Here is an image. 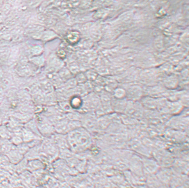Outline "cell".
I'll return each mask as SVG.
<instances>
[{"label":"cell","instance_id":"6da1fadb","mask_svg":"<svg viewBox=\"0 0 189 188\" xmlns=\"http://www.w3.org/2000/svg\"><path fill=\"white\" fill-rule=\"evenodd\" d=\"M55 131L60 134L69 132L68 128V121L66 119H62L57 122L55 128Z\"/></svg>","mask_w":189,"mask_h":188},{"label":"cell","instance_id":"7a4b0ae2","mask_svg":"<svg viewBox=\"0 0 189 188\" xmlns=\"http://www.w3.org/2000/svg\"><path fill=\"white\" fill-rule=\"evenodd\" d=\"M81 103H82V101L81 99L77 97H76L72 99L70 103V105L71 107L74 109H77L80 108Z\"/></svg>","mask_w":189,"mask_h":188},{"label":"cell","instance_id":"3957f363","mask_svg":"<svg viewBox=\"0 0 189 188\" xmlns=\"http://www.w3.org/2000/svg\"><path fill=\"white\" fill-rule=\"evenodd\" d=\"M9 158L5 155L0 156V167L5 168L9 164Z\"/></svg>","mask_w":189,"mask_h":188},{"label":"cell","instance_id":"277c9868","mask_svg":"<svg viewBox=\"0 0 189 188\" xmlns=\"http://www.w3.org/2000/svg\"><path fill=\"white\" fill-rule=\"evenodd\" d=\"M9 159L12 162H17L18 161L20 158V155L18 152L16 151H12L10 152Z\"/></svg>","mask_w":189,"mask_h":188}]
</instances>
